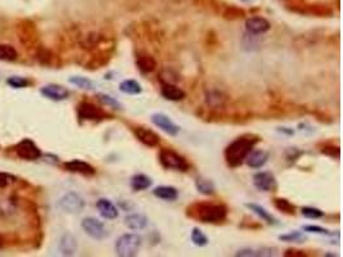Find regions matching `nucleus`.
I'll return each instance as SVG.
<instances>
[{
  "label": "nucleus",
  "mask_w": 343,
  "mask_h": 257,
  "mask_svg": "<svg viewBox=\"0 0 343 257\" xmlns=\"http://www.w3.org/2000/svg\"><path fill=\"white\" fill-rule=\"evenodd\" d=\"M284 256H286V257H305V256H307V254H306L305 251L290 248V250H286V252H284Z\"/></svg>",
  "instance_id": "ea45409f"
},
{
  "label": "nucleus",
  "mask_w": 343,
  "mask_h": 257,
  "mask_svg": "<svg viewBox=\"0 0 343 257\" xmlns=\"http://www.w3.org/2000/svg\"><path fill=\"white\" fill-rule=\"evenodd\" d=\"M64 169L70 171V173L80 174V175L85 176H93L95 174V169L93 167L90 163L81 161V159H72L68 162L64 163Z\"/></svg>",
  "instance_id": "ddd939ff"
},
{
  "label": "nucleus",
  "mask_w": 343,
  "mask_h": 257,
  "mask_svg": "<svg viewBox=\"0 0 343 257\" xmlns=\"http://www.w3.org/2000/svg\"><path fill=\"white\" fill-rule=\"evenodd\" d=\"M320 152H322L323 155L332 157V158L338 159L341 157L340 147L337 144H333V143H323L320 145Z\"/></svg>",
  "instance_id": "c756f323"
},
{
  "label": "nucleus",
  "mask_w": 343,
  "mask_h": 257,
  "mask_svg": "<svg viewBox=\"0 0 343 257\" xmlns=\"http://www.w3.org/2000/svg\"><path fill=\"white\" fill-rule=\"evenodd\" d=\"M301 214L306 218H320L324 216V212L316 207H302Z\"/></svg>",
  "instance_id": "72a5a7b5"
},
{
  "label": "nucleus",
  "mask_w": 343,
  "mask_h": 257,
  "mask_svg": "<svg viewBox=\"0 0 343 257\" xmlns=\"http://www.w3.org/2000/svg\"><path fill=\"white\" fill-rule=\"evenodd\" d=\"M271 27L270 22L264 17H251L246 21V30L251 35H262Z\"/></svg>",
  "instance_id": "f8f14e48"
},
{
  "label": "nucleus",
  "mask_w": 343,
  "mask_h": 257,
  "mask_svg": "<svg viewBox=\"0 0 343 257\" xmlns=\"http://www.w3.org/2000/svg\"><path fill=\"white\" fill-rule=\"evenodd\" d=\"M195 188L203 196H212V194H215L216 190L215 184L210 179L203 178V176H199V178L195 179Z\"/></svg>",
  "instance_id": "a878e982"
},
{
  "label": "nucleus",
  "mask_w": 343,
  "mask_h": 257,
  "mask_svg": "<svg viewBox=\"0 0 343 257\" xmlns=\"http://www.w3.org/2000/svg\"><path fill=\"white\" fill-rule=\"evenodd\" d=\"M16 153L19 158L26 159V161H35L41 157V151L30 139H23L21 143H18L16 147Z\"/></svg>",
  "instance_id": "6e6552de"
},
{
  "label": "nucleus",
  "mask_w": 343,
  "mask_h": 257,
  "mask_svg": "<svg viewBox=\"0 0 343 257\" xmlns=\"http://www.w3.org/2000/svg\"><path fill=\"white\" fill-rule=\"evenodd\" d=\"M151 121H152L158 129H161V130L165 131L166 134L171 135V137H175V135L179 134V131H180V127L177 126L176 123L173 122L170 117L163 115V113H153L152 116H151Z\"/></svg>",
  "instance_id": "9b49d317"
},
{
  "label": "nucleus",
  "mask_w": 343,
  "mask_h": 257,
  "mask_svg": "<svg viewBox=\"0 0 343 257\" xmlns=\"http://www.w3.org/2000/svg\"><path fill=\"white\" fill-rule=\"evenodd\" d=\"M304 232L315 233V234H324V236H333V233L330 232V230L325 229V228H322V226H318V225H305Z\"/></svg>",
  "instance_id": "c9c22d12"
},
{
  "label": "nucleus",
  "mask_w": 343,
  "mask_h": 257,
  "mask_svg": "<svg viewBox=\"0 0 343 257\" xmlns=\"http://www.w3.org/2000/svg\"><path fill=\"white\" fill-rule=\"evenodd\" d=\"M15 181V178L9 174H4L0 173V188H5L8 187L9 184H12Z\"/></svg>",
  "instance_id": "4c0bfd02"
},
{
  "label": "nucleus",
  "mask_w": 343,
  "mask_h": 257,
  "mask_svg": "<svg viewBox=\"0 0 343 257\" xmlns=\"http://www.w3.org/2000/svg\"><path fill=\"white\" fill-rule=\"evenodd\" d=\"M242 1H251V0H242Z\"/></svg>",
  "instance_id": "79ce46f5"
},
{
  "label": "nucleus",
  "mask_w": 343,
  "mask_h": 257,
  "mask_svg": "<svg viewBox=\"0 0 343 257\" xmlns=\"http://www.w3.org/2000/svg\"><path fill=\"white\" fill-rule=\"evenodd\" d=\"M70 82L76 85L77 88L85 89V90H92L94 88L92 80H89L88 78H82V76H72V78H70Z\"/></svg>",
  "instance_id": "2f4dec72"
},
{
  "label": "nucleus",
  "mask_w": 343,
  "mask_h": 257,
  "mask_svg": "<svg viewBox=\"0 0 343 257\" xmlns=\"http://www.w3.org/2000/svg\"><path fill=\"white\" fill-rule=\"evenodd\" d=\"M253 185L256 189L261 192H275L278 183H276L275 175L270 171H260L253 175Z\"/></svg>",
  "instance_id": "1a4fd4ad"
},
{
  "label": "nucleus",
  "mask_w": 343,
  "mask_h": 257,
  "mask_svg": "<svg viewBox=\"0 0 343 257\" xmlns=\"http://www.w3.org/2000/svg\"><path fill=\"white\" fill-rule=\"evenodd\" d=\"M261 140V138L255 134H244L234 139L225 151L224 157L230 167H238L244 162V159L249 155V152L255 148V145Z\"/></svg>",
  "instance_id": "f03ea898"
},
{
  "label": "nucleus",
  "mask_w": 343,
  "mask_h": 257,
  "mask_svg": "<svg viewBox=\"0 0 343 257\" xmlns=\"http://www.w3.org/2000/svg\"><path fill=\"white\" fill-rule=\"evenodd\" d=\"M191 240L193 242V244L197 247H205L209 244V238L206 236L205 233L202 232L199 228H193L191 233Z\"/></svg>",
  "instance_id": "c85d7f7f"
},
{
  "label": "nucleus",
  "mask_w": 343,
  "mask_h": 257,
  "mask_svg": "<svg viewBox=\"0 0 343 257\" xmlns=\"http://www.w3.org/2000/svg\"><path fill=\"white\" fill-rule=\"evenodd\" d=\"M120 92L125 93V94H130V95H138L143 92V88L140 82H138L136 80H133V79H128V80H124V81L120 82Z\"/></svg>",
  "instance_id": "393cba45"
},
{
  "label": "nucleus",
  "mask_w": 343,
  "mask_h": 257,
  "mask_svg": "<svg viewBox=\"0 0 343 257\" xmlns=\"http://www.w3.org/2000/svg\"><path fill=\"white\" fill-rule=\"evenodd\" d=\"M223 14H224V17L227 18V20H231V21H234V20H239V18L243 17L244 12L237 7H228L227 9L224 11Z\"/></svg>",
  "instance_id": "f704fd0d"
},
{
  "label": "nucleus",
  "mask_w": 343,
  "mask_h": 257,
  "mask_svg": "<svg viewBox=\"0 0 343 257\" xmlns=\"http://www.w3.org/2000/svg\"><path fill=\"white\" fill-rule=\"evenodd\" d=\"M135 64H136V67L142 74H151L157 67V62L154 59V57L148 53H144V52L136 54Z\"/></svg>",
  "instance_id": "4468645a"
},
{
  "label": "nucleus",
  "mask_w": 343,
  "mask_h": 257,
  "mask_svg": "<svg viewBox=\"0 0 343 257\" xmlns=\"http://www.w3.org/2000/svg\"><path fill=\"white\" fill-rule=\"evenodd\" d=\"M158 158L162 167L167 170H176V171H183V173L189 170V163L187 159L173 149L162 148L159 151Z\"/></svg>",
  "instance_id": "20e7f679"
},
{
  "label": "nucleus",
  "mask_w": 343,
  "mask_h": 257,
  "mask_svg": "<svg viewBox=\"0 0 343 257\" xmlns=\"http://www.w3.org/2000/svg\"><path fill=\"white\" fill-rule=\"evenodd\" d=\"M0 59L7 60V62L17 59V52L12 45L0 44Z\"/></svg>",
  "instance_id": "7c9ffc66"
},
{
  "label": "nucleus",
  "mask_w": 343,
  "mask_h": 257,
  "mask_svg": "<svg viewBox=\"0 0 343 257\" xmlns=\"http://www.w3.org/2000/svg\"><path fill=\"white\" fill-rule=\"evenodd\" d=\"M161 94L165 99L171 100V102H179L185 98V92L181 88L176 86V85L170 84V82H165L161 86Z\"/></svg>",
  "instance_id": "f3484780"
},
{
  "label": "nucleus",
  "mask_w": 343,
  "mask_h": 257,
  "mask_svg": "<svg viewBox=\"0 0 343 257\" xmlns=\"http://www.w3.org/2000/svg\"><path fill=\"white\" fill-rule=\"evenodd\" d=\"M278 238L279 240L286 242V243H305L307 240V236L300 230H293V232L286 233V234H282Z\"/></svg>",
  "instance_id": "cd10ccee"
},
{
  "label": "nucleus",
  "mask_w": 343,
  "mask_h": 257,
  "mask_svg": "<svg viewBox=\"0 0 343 257\" xmlns=\"http://www.w3.org/2000/svg\"><path fill=\"white\" fill-rule=\"evenodd\" d=\"M272 204L278 211L283 212L286 215H296V206L286 198H274Z\"/></svg>",
  "instance_id": "bb28decb"
},
{
  "label": "nucleus",
  "mask_w": 343,
  "mask_h": 257,
  "mask_svg": "<svg viewBox=\"0 0 343 257\" xmlns=\"http://www.w3.org/2000/svg\"><path fill=\"white\" fill-rule=\"evenodd\" d=\"M133 133H134L135 138L138 139L142 144L147 145V147H157L161 141V138L158 134H156L154 131L144 126H133Z\"/></svg>",
  "instance_id": "9d476101"
},
{
  "label": "nucleus",
  "mask_w": 343,
  "mask_h": 257,
  "mask_svg": "<svg viewBox=\"0 0 343 257\" xmlns=\"http://www.w3.org/2000/svg\"><path fill=\"white\" fill-rule=\"evenodd\" d=\"M152 179L145 174H135L130 180V187L135 192H142V190L148 189L152 185Z\"/></svg>",
  "instance_id": "b1692460"
},
{
  "label": "nucleus",
  "mask_w": 343,
  "mask_h": 257,
  "mask_svg": "<svg viewBox=\"0 0 343 257\" xmlns=\"http://www.w3.org/2000/svg\"><path fill=\"white\" fill-rule=\"evenodd\" d=\"M98 99H99L104 106H108L111 107V108H114V109L122 108V104H121L116 98H114V97H111V95L108 94H102V93H100V94H98Z\"/></svg>",
  "instance_id": "473e14b6"
},
{
  "label": "nucleus",
  "mask_w": 343,
  "mask_h": 257,
  "mask_svg": "<svg viewBox=\"0 0 343 257\" xmlns=\"http://www.w3.org/2000/svg\"><path fill=\"white\" fill-rule=\"evenodd\" d=\"M142 243V237L133 233H126L116 240L114 252L120 257H134L139 254Z\"/></svg>",
  "instance_id": "7ed1b4c3"
},
{
  "label": "nucleus",
  "mask_w": 343,
  "mask_h": 257,
  "mask_svg": "<svg viewBox=\"0 0 343 257\" xmlns=\"http://www.w3.org/2000/svg\"><path fill=\"white\" fill-rule=\"evenodd\" d=\"M124 224L130 230H143L148 225V217L143 214H131L125 217Z\"/></svg>",
  "instance_id": "412c9836"
},
{
  "label": "nucleus",
  "mask_w": 343,
  "mask_h": 257,
  "mask_svg": "<svg viewBox=\"0 0 343 257\" xmlns=\"http://www.w3.org/2000/svg\"><path fill=\"white\" fill-rule=\"evenodd\" d=\"M246 207L248 208V210H251L253 214H256V215L258 216V217L261 218L262 221H265V222H267L269 225H275L276 224V220L274 216L270 214L267 210H266L265 207H262V206H260V204H257V203H246Z\"/></svg>",
  "instance_id": "5701e85b"
},
{
  "label": "nucleus",
  "mask_w": 343,
  "mask_h": 257,
  "mask_svg": "<svg viewBox=\"0 0 343 257\" xmlns=\"http://www.w3.org/2000/svg\"><path fill=\"white\" fill-rule=\"evenodd\" d=\"M81 228L90 238L95 240H103L108 236L106 226L98 218L85 217L81 221Z\"/></svg>",
  "instance_id": "0eeeda50"
},
{
  "label": "nucleus",
  "mask_w": 343,
  "mask_h": 257,
  "mask_svg": "<svg viewBox=\"0 0 343 257\" xmlns=\"http://www.w3.org/2000/svg\"><path fill=\"white\" fill-rule=\"evenodd\" d=\"M78 119L85 121H103L111 117L108 113L100 107H96L95 104L89 102H82L78 104L77 108Z\"/></svg>",
  "instance_id": "423d86ee"
},
{
  "label": "nucleus",
  "mask_w": 343,
  "mask_h": 257,
  "mask_svg": "<svg viewBox=\"0 0 343 257\" xmlns=\"http://www.w3.org/2000/svg\"><path fill=\"white\" fill-rule=\"evenodd\" d=\"M57 206L59 210H62L66 214L76 215V214H80L85 208V201L78 193L68 192V193H66L59 198Z\"/></svg>",
  "instance_id": "39448f33"
},
{
  "label": "nucleus",
  "mask_w": 343,
  "mask_h": 257,
  "mask_svg": "<svg viewBox=\"0 0 343 257\" xmlns=\"http://www.w3.org/2000/svg\"><path fill=\"white\" fill-rule=\"evenodd\" d=\"M7 82L11 85V86H13V88H16V89L25 88V86H27V85H29V80H26L25 78H18V76L9 78L8 79Z\"/></svg>",
  "instance_id": "e433bc0d"
},
{
  "label": "nucleus",
  "mask_w": 343,
  "mask_h": 257,
  "mask_svg": "<svg viewBox=\"0 0 343 257\" xmlns=\"http://www.w3.org/2000/svg\"><path fill=\"white\" fill-rule=\"evenodd\" d=\"M269 159V153L264 149H252L249 155L246 157V163L252 169H261Z\"/></svg>",
  "instance_id": "dca6fc26"
},
{
  "label": "nucleus",
  "mask_w": 343,
  "mask_h": 257,
  "mask_svg": "<svg viewBox=\"0 0 343 257\" xmlns=\"http://www.w3.org/2000/svg\"><path fill=\"white\" fill-rule=\"evenodd\" d=\"M189 218L203 224H219L228 216V207L223 203L213 202H194L185 210Z\"/></svg>",
  "instance_id": "f257e3e1"
},
{
  "label": "nucleus",
  "mask_w": 343,
  "mask_h": 257,
  "mask_svg": "<svg viewBox=\"0 0 343 257\" xmlns=\"http://www.w3.org/2000/svg\"><path fill=\"white\" fill-rule=\"evenodd\" d=\"M153 196L163 201H175L179 197V192L176 188L170 187V185H161V187L154 188L153 190Z\"/></svg>",
  "instance_id": "4be33fe9"
},
{
  "label": "nucleus",
  "mask_w": 343,
  "mask_h": 257,
  "mask_svg": "<svg viewBox=\"0 0 343 257\" xmlns=\"http://www.w3.org/2000/svg\"><path fill=\"white\" fill-rule=\"evenodd\" d=\"M275 248L271 247H258V248H243L235 254L238 257H270L275 256Z\"/></svg>",
  "instance_id": "aec40b11"
},
{
  "label": "nucleus",
  "mask_w": 343,
  "mask_h": 257,
  "mask_svg": "<svg viewBox=\"0 0 343 257\" xmlns=\"http://www.w3.org/2000/svg\"><path fill=\"white\" fill-rule=\"evenodd\" d=\"M58 248H59L60 254L63 256H74L76 254V251H77V240L72 234L66 233L60 238Z\"/></svg>",
  "instance_id": "6ab92c4d"
},
{
  "label": "nucleus",
  "mask_w": 343,
  "mask_h": 257,
  "mask_svg": "<svg viewBox=\"0 0 343 257\" xmlns=\"http://www.w3.org/2000/svg\"><path fill=\"white\" fill-rule=\"evenodd\" d=\"M96 208L99 211L100 216L107 220H114V218L118 217V208L114 206L110 199L107 198H100L96 202Z\"/></svg>",
  "instance_id": "a211bd4d"
},
{
  "label": "nucleus",
  "mask_w": 343,
  "mask_h": 257,
  "mask_svg": "<svg viewBox=\"0 0 343 257\" xmlns=\"http://www.w3.org/2000/svg\"><path fill=\"white\" fill-rule=\"evenodd\" d=\"M40 92H41V94H43L44 97H46L48 99L57 100V102L67 99L68 95H70L67 89L63 88V86H60V85H56V84L46 85V86L41 88Z\"/></svg>",
  "instance_id": "2eb2a0df"
},
{
  "label": "nucleus",
  "mask_w": 343,
  "mask_h": 257,
  "mask_svg": "<svg viewBox=\"0 0 343 257\" xmlns=\"http://www.w3.org/2000/svg\"><path fill=\"white\" fill-rule=\"evenodd\" d=\"M279 131H282V133H286V134H288V135L294 134V131L292 130V129H288V127H280Z\"/></svg>",
  "instance_id": "a19ab883"
},
{
  "label": "nucleus",
  "mask_w": 343,
  "mask_h": 257,
  "mask_svg": "<svg viewBox=\"0 0 343 257\" xmlns=\"http://www.w3.org/2000/svg\"><path fill=\"white\" fill-rule=\"evenodd\" d=\"M286 156L288 161H296L301 156V151H298L297 148H288L286 151Z\"/></svg>",
  "instance_id": "58836bf2"
}]
</instances>
